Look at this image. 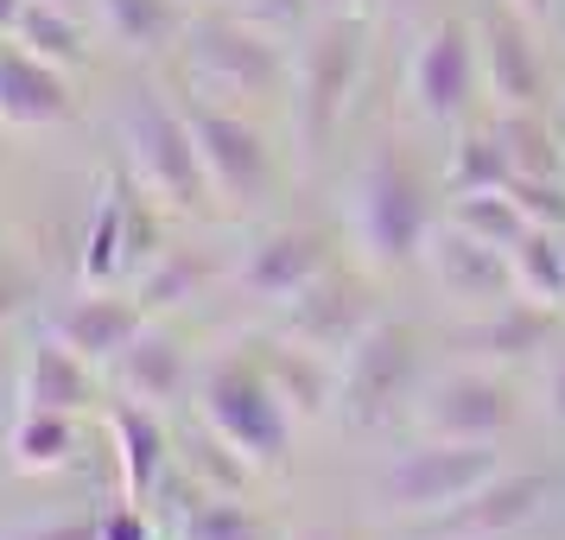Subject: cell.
Masks as SVG:
<instances>
[{"mask_svg": "<svg viewBox=\"0 0 565 540\" xmlns=\"http://www.w3.org/2000/svg\"><path fill=\"white\" fill-rule=\"evenodd\" d=\"M433 191L407 166L401 147H375L350 184V242L369 274H394L426 255L433 242Z\"/></svg>", "mask_w": 565, "mask_h": 540, "instance_id": "6da1fadb", "label": "cell"}, {"mask_svg": "<svg viewBox=\"0 0 565 540\" xmlns=\"http://www.w3.org/2000/svg\"><path fill=\"white\" fill-rule=\"evenodd\" d=\"M198 420L248 470H280L292 452V407L267 382L260 357H216L198 382Z\"/></svg>", "mask_w": 565, "mask_h": 540, "instance_id": "7a4b0ae2", "label": "cell"}, {"mask_svg": "<svg viewBox=\"0 0 565 540\" xmlns=\"http://www.w3.org/2000/svg\"><path fill=\"white\" fill-rule=\"evenodd\" d=\"M362 52H369V27L356 13H318L299 77H292V134H299L306 159H324L337 147L362 83Z\"/></svg>", "mask_w": 565, "mask_h": 540, "instance_id": "3957f363", "label": "cell"}, {"mask_svg": "<svg viewBox=\"0 0 565 540\" xmlns=\"http://www.w3.org/2000/svg\"><path fill=\"white\" fill-rule=\"evenodd\" d=\"M121 159H128V179L159 210H172V216L204 210V198H210L204 159H198V140H191L184 108H172L166 96L140 89V96L121 103Z\"/></svg>", "mask_w": 565, "mask_h": 540, "instance_id": "277c9868", "label": "cell"}, {"mask_svg": "<svg viewBox=\"0 0 565 540\" xmlns=\"http://www.w3.org/2000/svg\"><path fill=\"white\" fill-rule=\"evenodd\" d=\"M179 57H184V77L198 83L204 103H248V96L260 103V96H280L286 89L280 39L248 27V20H235L230 7L184 20Z\"/></svg>", "mask_w": 565, "mask_h": 540, "instance_id": "5b68a950", "label": "cell"}, {"mask_svg": "<svg viewBox=\"0 0 565 540\" xmlns=\"http://www.w3.org/2000/svg\"><path fill=\"white\" fill-rule=\"evenodd\" d=\"M407 401H419V337L401 318H375L356 350L337 357V407L356 433L394 426Z\"/></svg>", "mask_w": 565, "mask_h": 540, "instance_id": "8992f818", "label": "cell"}, {"mask_svg": "<svg viewBox=\"0 0 565 540\" xmlns=\"http://www.w3.org/2000/svg\"><path fill=\"white\" fill-rule=\"evenodd\" d=\"M502 470V452L495 445H463V438H419L413 452L382 470V509L407 515V521H433L451 502H463L470 489H483L489 477Z\"/></svg>", "mask_w": 565, "mask_h": 540, "instance_id": "52a82bcc", "label": "cell"}, {"mask_svg": "<svg viewBox=\"0 0 565 540\" xmlns=\"http://www.w3.org/2000/svg\"><path fill=\"white\" fill-rule=\"evenodd\" d=\"M166 248L159 242V204L128 179V172H108L103 198L89 210V230H83V286H115V280H140L153 255Z\"/></svg>", "mask_w": 565, "mask_h": 540, "instance_id": "ba28073f", "label": "cell"}, {"mask_svg": "<svg viewBox=\"0 0 565 540\" xmlns=\"http://www.w3.org/2000/svg\"><path fill=\"white\" fill-rule=\"evenodd\" d=\"M483 96V57H477V27L463 20H438L426 39L413 45L407 64V103L419 121L433 128H463V115Z\"/></svg>", "mask_w": 565, "mask_h": 540, "instance_id": "9c48e42d", "label": "cell"}, {"mask_svg": "<svg viewBox=\"0 0 565 540\" xmlns=\"http://www.w3.org/2000/svg\"><path fill=\"white\" fill-rule=\"evenodd\" d=\"M184 121H191L198 159H204L210 198L230 204V210L260 204L267 184H274V153H267V140H260L255 121H242L230 103H204V96L184 108Z\"/></svg>", "mask_w": 565, "mask_h": 540, "instance_id": "30bf717a", "label": "cell"}, {"mask_svg": "<svg viewBox=\"0 0 565 540\" xmlns=\"http://www.w3.org/2000/svg\"><path fill=\"white\" fill-rule=\"evenodd\" d=\"M413 426H419V438L502 445V433L514 426V388L495 369H458L413 401Z\"/></svg>", "mask_w": 565, "mask_h": 540, "instance_id": "8fae6325", "label": "cell"}, {"mask_svg": "<svg viewBox=\"0 0 565 540\" xmlns=\"http://www.w3.org/2000/svg\"><path fill=\"white\" fill-rule=\"evenodd\" d=\"M546 502H553L546 470H495L483 489H470L463 502H451L445 515L419 521V528H426V540H509L527 534Z\"/></svg>", "mask_w": 565, "mask_h": 540, "instance_id": "7c38bea8", "label": "cell"}, {"mask_svg": "<svg viewBox=\"0 0 565 540\" xmlns=\"http://www.w3.org/2000/svg\"><path fill=\"white\" fill-rule=\"evenodd\" d=\"M375 318H382V311H375V293H369L356 274L324 267L299 299L280 306V337L306 343V350H318V357H343V350H356V337L369 331Z\"/></svg>", "mask_w": 565, "mask_h": 540, "instance_id": "4fadbf2b", "label": "cell"}, {"mask_svg": "<svg viewBox=\"0 0 565 540\" xmlns=\"http://www.w3.org/2000/svg\"><path fill=\"white\" fill-rule=\"evenodd\" d=\"M477 57H483V89L495 108H540L546 103V57H540L527 13L521 7H489L477 27Z\"/></svg>", "mask_w": 565, "mask_h": 540, "instance_id": "5bb4252c", "label": "cell"}, {"mask_svg": "<svg viewBox=\"0 0 565 540\" xmlns=\"http://www.w3.org/2000/svg\"><path fill=\"white\" fill-rule=\"evenodd\" d=\"M426 274H433V286L445 293V299H458V306H502V299H514V280H509V248H489L483 235L458 230V223H445V230H433V242H426Z\"/></svg>", "mask_w": 565, "mask_h": 540, "instance_id": "9a60e30c", "label": "cell"}, {"mask_svg": "<svg viewBox=\"0 0 565 540\" xmlns=\"http://www.w3.org/2000/svg\"><path fill=\"white\" fill-rule=\"evenodd\" d=\"M324 267H331V235L324 230H267L255 248L242 255L235 280H242L248 299H260V306L280 311L286 299H299Z\"/></svg>", "mask_w": 565, "mask_h": 540, "instance_id": "2e32d148", "label": "cell"}, {"mask_svg": "<svg viewBox=\"0 0 565 540\" xmlns=\"http://www.w3.org/2000/svg\"><path fill=\"white\" fill-rule=\"evenodd\" d=\"M140 331H147V306L108 293V286H83L77 299H64V306L52 311V337L64 350H77L89 369H115V357H121Z\"/></svg>", "mask_w": 565, "mask_h": 540, "instance_id": "e0dca14e", "label": "cell"}, {"mask_svg": "<svg viewBox=\"0 0 565 540\" xmlns=\"http://www.w3.org/2000/svg\"><path fill=\"white\" fill-rule=\"evenodd\" d=\"M553 337H559V311H546V306L514 293L502 306H483V318L458 325L451 343L477 369H514V362H534L540 350H553Z\"/></svg>", "mask_w": 565, "mask_h": 540, "instance_id": "ac0fdd59", "label": "cell"}, {"mask_svg": "<svg viewBox=\"0 0 565 540\" xmlns=\"http://www.w3.org/2000/svg\"><path fill=\"white\" fill-rule=\"evenodd\" d=\"M71 71H57L45 57H32L26 45L0 39V128L32 134V128H57L71 121Z\"/></svg>", "mask_w": 565, "mask_h": 540, "instance_id": "d6986e66", "label": "cell"}, {"mask_svg": "<svg viewBox=\"0 0 565 540\" xmlns=\"http://www.w3.org/2000/svg\"><path fill=\"white\" fill-rule=\"evenodd\" d=\"M108 438H115L121 502H153L159 484L172 477V438L159 426V413L140 401H108Z\"/></svg>", "mask_w": 565, "mask_h": 540, "instance_id": "ffe728a7", "label": "cell"}, {"mask_svg": "<svg viewBox=\"0 0 565 540\" xmlns=\"http://www.w3.org/2000/svg\"><path fill=\"white\" fill-rule=\"evenodd\" d=\"M115 382H121L128 401H140V407L159 413V407H172V401L191 394V357H184V343L172 331L147 325V331L115 357Z\"/></svg>", "mask_w": 565, "mask_h": 540, "instance_id": "44dd1931", "label": "cell"}, {"mask_svg": "<svg viewBox=\"0 0 565 540\" xmlns=\"http://www.w3.org/2000/svg\"><path fill=\"white\" fill-rule=\"evenodd\" d=\"M89 401H96V369H89L77 350H64L57 337L32 343L26 362H20V407H32V413H83Z\"/></svg>", "mask_w": 565, "mask_h": 540, "instance_id": "7402d4cb", "label": "cell"}, {"mask_svg": "<svg viewBox=\"0 0 565 540\" xmlns=\"http://www.w3.org/2000/svg\"><path fill=\"white\" fill-rule=\"evenodd\" d=\"M260 369L280 388L292 420H324L337 407V357H318L292 337H274V343H260Z\"/></svg>", "mask_w": 565, "mask_h": 540, "instance_id": "603a6c76", "label": "cell"}, {"mask_svg": "<svg viewBox=\"0 0 565 540\" xmlns=\"http://www.w3.org/2000/svg\"><path fill=\"white\" fill-rule=\"evenodd\" d=\"M96 20H103V32L134 57L179 52V39H184L179 0H96Z\"/></svg>", "mask_w": 565, "mask_h": 540, "instance_id": "cb8c5ba5", "label": "cell"}, {"mask_svg": "<svg viewBox=\"0 0 565 540\" xmlns=\"http://www.w3.org/2000/svg\"><path fill=\"white\" fill-rule=\"evenodd\" d=\"M166 534L172 540H274V528L230 489H191L179 509L166 515Z\"/></svg>", "mask_w": 565, "mask_h": 540, "instance_id": "d4e9b609", "label": "cell"}, {"mask_svg": "<svg viewBox=\"0 0 565 540\" xmlns=\"http://www.w3.org/2000/svg\"><path fill=\"white\" fill-rule=\"evenodd\" d=\"M7 458L20 477H52L77 458V413H32L20 407L7 426Z\"/></svg>", "mask_w": 565, "mask_h": 540, "instance_id": "484cf974", "label": "cell"}, {"mask_svg": "<svg viewBox=\"0 0 565 540\" xmlns=\"http://www.w3.org/2000/svg\"><path fill=\"white\" fill-rule=\"evenodd\" d=\"M13 45H26L32 57H45L57 71H77L89 64V32H83V13L57 7V0H26L20 27H13Z\"/></svg>", "mask_w": 565, "mask_h": 540, "instance_id": "4316f807", "label": "cell"}, {"mask_svg": "<svg viewBox=\"0 0 565 540\" xmlns=\"http://www.w3.org/2000/svg\"><path fill=\"white\" fill-rule=\"evenodd\" d=\"M489 128L509 147L514 179H553V172H565V134H553V121L540 108H502Z\"/></svg>", "mask_w": 565, "mask_h": 540, "instance_id": "83f0119b", "label": "cell"}, {"mask_svg": "<svg viewBox=\"0 0 565 540\" xmlns=\"http://www.w3.org/2000/svg\"><path fill=\"white\" fill-rule=\"evenodd\" d=\"M509 280L521 299H534L546 311H565V242L559 230H527L509 248Z\"/></svg>", "mask_w": 565, "mask_h": 540, "instance_id": "f1b7e54d", "label": "cell"}, {"mask_svg": "<svg viewBox=\"0 0 565 540\" xmlns=\"http://www.w3.org/2000/svg\"><path fill=\"white\" fill-rule=\"evenodd\" d=\"M509 179H514V166H509V147L495 140V128H463L451 140V159H445L451 198H463V191H502Z\"/></svg>", "mask_w": 565, "mask_h": 540, "instance_id": "f546056e", "label": "cell"}, {"mask_svg": "<svg viewBox=\"0 0 565 540\" xmlns=\"http://www.w3.org/2000/svg\"><path fill=\"white\" fill-rule=\"evenodd\" d=\"M204 280H210V261L198 255V248H159L153 267L134 280V299L147 311H172V306H184V299H198Z\"/></svg>", "mask_w": 565, "mask_h": 540, "instance_id": "4dcf8cb0", "label": "cell"}, {"mask_svg": "<svg viewBox=\"0 0 565 540\" xmlns=\"http://www.w3.org/2000/svg\"><path fill=\"white\" fill-rule=\"evenodd\" d=\"M451 223L470 235H483L489 248H514L527 235V216L509 198V184L502 191H463V198H451Z\"/></svg>", "mask_w": 565, "mask_h": 540, "instance_id": "1f68e13d", "label": "cell"}, {"mask_svg": "<svg viewBox=\"0 0 565 540\" xmlns=\"http://www.w3.org/2000/svg\"><path fill=\"white\" fill-rule=\"evenodd\" d=\"M509 198L521 204L527 230H565V172H553V179H509Z\"/></svg>", "mask_w": 565, "mask_h": 540, "instance_id": "d6a6232c", "label": "cell"}, {"mask_svg": "<svg viewBox=\"0 0 565 540\" xmlns=\"http://www.w3.org/2000/svg\"><path fill=\"white\" fill-rule=\"evenodd\" d=\"M230 13L235 20H248V27H260V32H299L306 27V13H311V0H230Z\"/></svg>", "mask_w": 565, "mask_h": 540, "instance_id": "836d02e7", "label": "cell"}, {"mask_svg": "<svg viewBox=\"0 0 565 540\" xmlns=\"http://www.w3.org/2000/svg\"><path fill=\"white\" fill-rule=\"evenodd\" d=\"M96 540H159V521L147 515V502H121L96 515Z\"/></svg>", "mask_w": 565, "mask_h": 540, "instance_id": "e575fe53", "label": "cell"}, {"mask_svg": "<svg viewBox=\"0 0 565 540\" xmlns=\"http://www.w3.org/2000/svg\"><path fill=\"white\" fill-rule=\"evenodd\" d=\"M7 540H96V515H64V521H45V528H26V534Z\"/></svg>", "mask_w": 565, "mask_h": 540, "instance_id": "d590c367", "label": "cell"}, {"mask_svg": "<svg viewBox=\"0 0 565 540\" xmlns=\"http://www.w3.org/2000/svg\"><path fill=\"white\" fill-rule=\"evenodd\" d=\"M546 413L565 426V350L553 357V369H546Z\"/></svg>", "mask_w": 565, "mask_h": 540, "instance_id": "8d00e7d4", "label": "cell"}, {"mask_svg": "<svg viewBox=\"0 0 565 540\" xmlns=\"http://www.w3.org/2000/svg\"><path fill=\"white\" fill-rule=\"evenodd\" d=\"M13 311H20V286H13V280H0V331L13 325Z\"/></svg>", "mask_w": 565, "mask_h": 540, "instance_id": "74e56055", "label": "cell"}, {"mask_svg": "<svg viewBox=\"0 0 565 540\" xmlns=\"http://www.w3.org/2000/svg\"><path fill=\"white\" fill-rule=\"evenodd\" d=\"M20 13H26V0H0V39H13V27H20Z\"/></svg>", "mask_w": 565, "mask_h": 540, "instance_id": "f35d334b", "label": "cell"}, {"mask_svg": "<svg viewBox=\"0 0 565 540\" xmlns=\"http://www.w3.org/2000/svg\"><path fill=\"white\" fill-rule=\"evenodd\" d=\"M311 13H356V0H311Z\"/></svg>", "mask_w": 565, "mask_h": 540, "instance_id": "ab89813d", "label": "cell"}, {"mask_svg": "<svg viewBox=\"0 0 565 540\" xmlns=\"http://www.w3.org/2000/svg\"><path fill=\"white\" fill-rule=\"evenodd\" d=\"M514 7H521V13L534 20V13H546V7H553V0H514Z\"/></svg>", "mask_w": 565, "mask_h": 540, "instance_id": "60d3db41", "label": "cell"}, {"mask_svg": "<svg viewBox=\"0 0 565 540\" xmlns=\"http://www.w3.org/2000/svg\"><path fill=\"white\" fill-rule=\"evenodd\" d=\"M292 540H343V534H331V528H306V534H292Z\"/></svg>", "mask_w": 565, "mask_h": 540, "instance_id": "b9f144b4", "label": "cell"}, {"mask_svg": "<svg viewBox=\"0 0 565 540\" xmlns=\"http://www.w3.org/2000/svg\"><path fill=\"white\" fill-rule=\"evenodd\" d=\"M57 7H71V13H83V7H89V0H57Z\"/></svg>", "mask_w": 565, "mask_h": 540, "instance_id": "7bdbcfd3", "label": "cell"}, {"mask_svg": "<svg viewBox=\"0 0 565 540\" xmlns=\"http://www.w3.org/2000/svg\"><path fill=\"white\" fill-rule=\"evenodd\" d=\"M382 7H413V0H382Z\"/></svg>", "mask_w": 565, "mask_h": 540, "instance_id": "ee69618b", "label": "cell"}, {"mask_svg": "<svg viewBox=\"0 0 565 540\" xmlns=\"http://www.w3.org/2000/svg\"><path fill=\"white\" fill-rule=\"evenodd\" d=\"M559 242H565V230H559Z\"/></svg>", "mask_w": 565, "mask_h": 540, "instance_id": "f6af8a7d", "label": "cell"}, {"mask_svg": "<svg viewBox=\"0 0 565 540\" xmlns=\"http://www.w3.org/2000/svg\"><path fill=\"white\" fill-rule=\"evenodd\" d=\"M509 540H521V534H509Z\"/></svg>", "mask_w": 565, "mask_h": 540, "instance_id": "bcb514c9", "label": "cell"}, {"mask_svg": "<svg viewBox=\"0 0 565 540\" xmlns=\"http://www.w3.org/2000/svg\"><path fill=\"white\" fill-rule=\"evenodd\" d=\"M559 134H565V128H559Z\"/></svg>", "mask_w": 565, "mask_h": 540, "instance_id": "7dc6e473", "label": "cell"}]
</instances>
